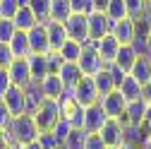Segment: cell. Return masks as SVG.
I'll return each mask as SVG.
<instances>
[{
	"mask_svg": "<svg viewBox=\"0 0 151 149\" xmlns=\"http://www.w3.org/2000/svg\"><path fill=\"white\" fill-rule=\"evenodd\" d=\"M91 46L96 48V53L101 55L103 65H113V60H115V55H118V48H120L118 39H115L113 34H106V36H101L99 41H91Z\"/></svg>",
	"mask_w": 151,
	"mask_h": 149,
	"instance_id": "10",
	"label": "cell"
},
{
	"mask_svg": "<svg viewBox=\"0 0 151 149\" xmlns=\"http://www.w3.org/2000/svg\"><path fill=\"white\" fill-rule=\"evenodd\" d=\"M0 101L7 106L10 116H22V113H27V99H24V89H22V87H14V84H12Z\"/></svg>",
	"mask_w": 151,
	"mask_h": 149,
	"instance_id": "11",
	"label": "cell"
},
{
	"mask_svg": "<svg viewBox=\"0 0 151 149\" xmlns=\"http://www.w3.org/2000/svg\"><path fill=\"white\" fill-rule=\"evenodd\" d=\"M118 91L125 96V101H134V99H142V84L132 77V74L127 72L125 77H122V82L118 84Z\"/></svg>",
	"mask_w": 151,
	"mask_h": 149,
	"instance_id": "25",
	"label": "cell"
},
{
	"mask_svg": "<svg viewBox=\"0 0 151 149\" xmlns=\"http://www.w3.org/2000/svg\"><path fill=\"white\" fill-rule=\"evenodd\" d=\"M65 24V31H67V39L72 41H79L82 46H89L91 39H89V24H86V14H79V12H72L67 20L63 22Z\"/></svg>",
	"mask_w": 151,
	"mask_h": 149,
	"instance_id": "4",
	"label": "cell"
},
{
	"mask_svg": "<svg viewBox=\"0 0 151 149\" xmlns=\"http://www.w3.org/2000/svg\"><path fill=\"white\" fill-rule=\"evenodd\" d=\"M12 22H14V29H17V31H29L31 27L39 24V20H36V14L31 12L29 5H24V7L17 10L14 17H12Z\"/></svg>",
	"mask_w": 151,
	"mask_h": 149,
	"instance_id": "24",
	"label": "cell"
},
{
	"mask_svg": "<svg viewBox=\"0 0 151 149\" xmlns=\"http://www.w3.org/2000/svg\"><path fill=\"white\" fill-rule=\"evenodd\" d=\"M12 87V80H10V74H7V67H0V99L5 96V91Z\"/></svg>",
	"mask_w": 151,
	"mask_h": 149,
	"instance_id": "41",
	"label": "cell"
},
{
	"mask_svg": "<svg viewBox=\"0 0 151 149\" xmlns=\"http://www.w3.org/2000/svg\"><path fill=\"white\" fill-rule=\"evenodd\" d=\"M7 135L12 137L14 144H29L39 137V127H36L34 118L29 113H22V116H12L10 123H7Z\"/></svg>",
	"mask_w": 151,
	"mask_h": 149,
	"instance_id": "1",
	"label": "cell"
},
{
	"mask_svg": "<svg viewBox=\"0 0 151 149\" xmlns=\"http://www.w3.org/2000/svg\"><path fill=\"white\" fill-rule=\"evenodd\" d=\"M106 120H108V116L103 113L101 103H91V106L84 108V125L82 127L86 130V132H99Z\"/></svg>",
	"mask_w": 151,
	"mask_h": 149,
	"instance_id": "14",
	"label": "cell"
},
{
	"mask_svg": "<svg viewBox=\"0 0 151 149\" xmlns=\"http://www.w3.org/2000/svg\"><path fill=\"white\" fill-rule=\"evenodd\" d=\"M93 84H96L99 99H103L106 94H110V91H115V89H118V84H115V80H113V72H110V67H108V65H106L101 72L93 74Z\"/></svg>",
	"mask_w": 151,
	"mask_h": 149,
	"instance_id": "19",
	"label": "cell"
},
{
	"mask_svg": "<svg viewBox=\"0 0 151 149\" xmlns=\"http://www.w3.org/2000/svg\"><path fill=\"white\" fill-rule=\"evenodd\" d=\"M139 149H151V135H149V137H146V140L139 144Z\"/></svg>",
	"mask_w": 151,
	"mask_h": 149,
	"instance_id": "50",
	"label": "cell"
},
{
	"mask_svg": "<svg viewBox=\"0 0 151 149\" xmlns=\"http://www.w3.org/2000/svg\"><path fill=\"white\" fill-rule=\"evenodd\" d=\"M129 74H132V77H134L142 87L149 84V82H151V55H137V60H134V65H132Z\"/></svg>",
	"mask_w": 151,
	"mask_h": 149,
	"instance_id": "18",
	"label": "cell"
},
{
	"mask_svg": "<svg viewBox=\"0 0 151 149\" xmlns=\"http://www.w3.org/2000/svg\"><path fill=\"white\" fill-rule=\"evenodd\" d=\"M144 123L149 125V130H151V101H146V113H144Z\"/></svg>",
	"mask_w": 151,
	"mask_h": 149,
	"instance_id": "46",
	"label": "cell"
},
{
	"mask_svg": "<svg viewBox=\"0 0 151 149\" xmlns=\"http://www.w3.org/2000/svg\"><path fill=\"white\" fill-rule=\"evenodd\" d=\"M142 99H144V101H151V82L142 87Z\"/></svg>",
	"mask_w": 151,
	"mask_h": 149,
	"instance_id": "45",
	"label": "cell"
},
{
	"mask_svg": "<svg viewBox=\"0 0 151 149\" xmlns=\"http://www.w3.org/2000/svg\"><path fill=\"white\" fill-rule=\"evenodd\" d=\"M134 60H137V51H134V46H132V43H125V46L118 48V55H115V60H113V65L120 67L122 72H129L132 65H134Z\"/></svg>",
	"mask_w": 151,
	"mask_h": 149,
	"instance_id": "23",
	"label": "cell"
},
{
	"mask_svg": "<svg viewBox=\"0 0 151 149\" xmlns=\"http://www.w3.org/2000/svg\"><path fill=\"white\" fill-rule=\"evenodd\" d=\"M142 17H146V20L151 22V0H146V7H144V14Z\"/></svg>",
	"mask_w": 151,
	"mask_h": 149,
	"instance_id": "47",
	"label": "cell"
},
{
	"mask_svg": "<svg viewBox=\"0 0 151 149\" xmlns=\"http://www.w3.org/2000/svg\"><path fill=\"white\" fill-rule=\"evenodd\" d=\"M99 135H101V140H103V144H106L108 149H115V147H120V144L125 142V125H122L118 118H108V120L101 125Z\"/></svg>",
	"mask_w": 151,
	"mask_h": 149,
	"instance_id": "6",
	"label": "cell"
},
{
	"mask_svg": "<svg viewBox=\"0 0 151 149\" xmlns=\"http://www.w3.org/2000/svg\"><path fill=\"white\" fill-rule=\"evenodd\" d=\"M70 130H72V125H70L67 120H63V118H60L58 123H55V125H53V130H50V132H53L55 137H58V142L63 144V140H65V137L70 135Z\"/></svg>",
	"mask_w": 151,
	"mask_h": 149,
	"instance_id": "37",
	"label": "cell"
},
{
	"mask_svg": "<svg viewBox=\"0 0 151 149\" xmlns=\"http://www.w3.org/2000/svg\"><path fill=\"white\" fill-rule=\"evenodd\" d=\"M7 74H10V80L14 87H27L31 84V72H29V63L27 58H14L10 65H7Z\"/></svg>",
	"mask_w": 151,
	"mask_h": 149,
	"instance_id": "12",
	"label": "cell"
},
{
	"mask_svg": "<svg viewBox=\"0 0 151 149\" xmlns=\"http://www.w3.org/2000/svg\"><path fill=\"white\" fill-rule=\"evenodd\" d=\"M70 5H72V12H79V14H89V12H93L91 0H70Z\"/></svg>",
	"mask_w": 151,
	"mask_h": 149,
	"instance_id": "39",
	"label": "cell"
},
{
	"mask_svg": "<svg viewBox=\"0 0 151 149\" xmlns=\"http://www.w3.org/2000/svg\"><path fill=\"white\" fill-rule=\"evenodd\" d=\"M146 55H151V29L146 34Z\"/></svg>",
	"mask_w": 151,
	"mask_h": 149,
	"instance_id": "49",
	"label": "cell"
},
{
	"mask_svg": "<svg viewBox=\"0 0 151 149\" xmlns=\"http://www.w3.org/2000/svg\"><path fill=\"white\" fill-rule=\"evenodd\" d=\"M58 77L63 80V87L65 89H72L74 84L82 80V70H79L77 63H65L63 60V65L58 67Z\"/></svg>",
	"mask_w": 151,
	"mask_h": 149,
	"instance_id": "22",
	"label": "cell"
},
{
	"mask_svg": "<svg viewBox=\"0 0 151 149\" xmlns=\"http://www.w3.org/2000/svg\"><path fill=\"white\" fill-rule=\"evenodd\" d=\"M12 149H24V144H12Z\"/></svg>",
	"mask_w": 151,
	"mask_h": 149,
	"instance_id": "51",
	"label": "cell"
},
{
	"mask_svg": "<svg viewBox=\"0 0 151 149\" xmlns=\"http://www.w3.org/2000/svg\"><path fill=\"white\" fill-rule=\"evenodd\" d=\"M39 132H46V130H53V125L60 120V108H58V101L55 99H43L41 106L31 113Z\"/></svg>",
	"mask_w": 151,
	"mask_h": 149,
	"instance_id": "3",
	"label": "cell"
},
{
	"mask_svg": "<svg viewBox=\"0 0 151 149\" xmlns=\"http://www.w3.org/2000/svg\"><path fill=\"white\" fill-rule=\"evenodd\" d=\"M14 22L12 20H3L0 17V43H10V39L14 36Z\"/></svg>",
	"mask_w": 151,
	"mask_h": 149,
	"instance_id": "34",
	"label": "cell"
},
{
	"mask_svg": "<svg viewBox=\"0 0 151 149\" xmlns=\"http://www.w3.org/2000/svg\"><path fill=\"white\" fill-rule=\"evenodd\" d=\"M27 63H29V72H31V82H41L48 74V58H46V55L29 53L27 55Z\"/></svg>",
	"mask_w": 151,
	"mask_h": 149,
	"instance_id": "20",
	"label": "cell"
},
{
	"mask_svg": "<svg viewBox=\"0 0 151 149\" xmlns=\"http://www.w3.org/2000/svg\"><path fill=\"white\" fill-rule=\"evenodd\" d=\"M77 65H79L82 74H86V77H93L96 72H101V70L106 67L103 60H101V55L96 53V48H93L91 43L82 48V55L77 58Z\"/></svg>",
	"mask_w": 151,
	"mask_h": 149,
	"instance_id": "7",
	"label": "cell"
},
{
	"mask_svg": "<svg viewBox=\"0 0 151 149\" xmlns=\"http://www.w3.org/2000/svg\"><path fill=\"white\" fill-rule=\"evenodd\" d=\"M86 24H89V39L91 41H99L101 36H106V34H110V20L106 17V12H89L86 14Z\"/></svg>",
	"mask_w": 151,
	"mask_h": 149,
	"instance_id": "9",
	"label": "cell"
},
{
	"mask_svg": "<svg viewBox=\"0 0 151 149\" xmlns=\"http://www.w3.org/2000/svg\"><path fill=\"white\" fill-rule=\"evenodd\" d=\"M24 99H27V113L31 116L34 111L41 106V101H43V94H41V89H39L36 82H31V84L24 87Z\"/></svg>",
	"mask_w": 151,
	"mask_h": 149,
	"instance_id": "27",
	"label": "cell"
},
{
	"mask_svg": "<svg viewBox=\"0 0 151 149\" xmlns=\"http://www.w3.org/2000/svg\"><path fill=\"white\" fill-rule=\"evenodd\" d=\"M115 149H120V147H115Z\"/></svg>",
	"mask_w": 151,
	"mask_h": 149,
	"instance_id": "53",
	"label": "cell"
},
{
	"mask_svg": "<svg viewBox=\"0 0 151 149\" xmlns=\"http://www.w3.org/2000/svg\"><path fill=\"white\" fill-rule=\"evenodd\" d=\"M84 149H108L101 140L99 132H86V140H84Z\"/></svg>",
	"mask_w": 151,
	"mask_h": 149,
	"instance_id": "38",
	"label": "cell"
},
{
	"mask_svg": "<svg viewBox=\"0 0 151 149\" xmlns=\"http://www.w3.org/2000/svg\"><path fill=\"white\" fill-rule=\"evenodd\" d=\"M46 31H48L50 51H58V48L67 41V31H65V24H63V22H53V20H48V22H46Z\"/></svg>",
	"mask_w": 151,
	"mask_h": 149,
	"instance_id": "21",
	"label": "cell"
},
{
	"mask_svg": "<svg viewBox=\"0 0 151 149\" xmlns=\"http://www.w3.org/2000/svg\"><path fill=\"white\" fill-rule=\"evenodd\" d=\"M55 149H65V147H63V144H60V147H55Z\"/></svg>",
	"mask_w": 151,
	"mask_h": 149,
	"instance_id": "52",
	"label": "cell"
},
{
	"mask_svg": "<svg viewBox=\"0 0 151 149\" xmlns=\"http://www.w3.org/2000/svg\"><path fill=\"white\" fill-rule=\"evenodd\" d=\"M84 140H86V130L84 127H72L70 135L63 140L65 149H84Z\"/></svg>",
	"mask_w": 151,
	"mask_h": 149,
	"instance_id": "30",
	"label": "cell"
},
{
	"mask_svg": "<svg viewBox=\"0 0 151 149\" xmlns=\"http://www.w3.org/2000/svg\"><path fill=\"white\" fill-rule=\"evenodd\" d=\"M29 7L36 14V20L41 24L48 22V14H50V0H29Z\"/></svg>",
	"mask_w": 151,
	"mask_h": 149,
	"instance_id": "32",
	"label": "cell"
},
{
	"mask_svg": "<svg viewBox=\"0 0 151 149\" xmlns=\"http://www.w3.org/2000/svg\"><path fill=\"white\" fill-rule=\"evenodd\" d=\"M12 137L7 135V130H0V149H12Z\"/></svg>",
	"mask_w": 151,
	"mask_h": 149,
	"instance_id": "43",
	"label": "cell"
},
{
	"mask_svg": "<svg viewBox=\"0 0 151 149\" xmlns=\"http://www.w3.org/2000/svg\"><path fill=\"white\" fill-rule=\"evenodd\" d=\"M39 84V89H41V94H43V99H58L63 91H65V87H63V80L58 77V72H48L46 77L41 80V82H36Z\"/></svg>",
	"mask_w": 151,
	"mask_h": 149,
	"instance_id": "16",
	"label": "cell"
},
{
	"mask_svg": "<svg viewBox=\"0 0 151 149\" xmlns=\"http://www.w3.org/2000/svg\"><path fill=\"white\" fill-rule=\"evenodd\" d=\"M72 96L77 99L79 106H91V103H99V91H96V84H93V77H86V74H82V80L74 84L72 89Z\"/></svg>",
	"mask_w": 151,
	"mask_h": 149,
	"instance_id": "5",
	"label": "cell"
},
{
	"mask_svg": "<svg viewBox=\"0 0 151 149\" xmlns=\"http://www.w3.org/2000/svg\"><path fill=\"white\" fill-rule=\"evenodd\" d=\"M108 3H110V0H91V7L96 10V12H106Z\"/></svg>",
	"mask_w": 151,
	"mask_h": 149,
	"instance_id": "44",
	"label": "cell"
},
{
	"mask_svg": "<svg viewBox=\"0 0 151 149\" xmlns=\"http://www.w3.org/2000/svg\"><path fill=\"white\" fill-rule=\"evenodd\" d=\"M55 101H58L60 118H63V120H67L72 127H82V125H84V106L77 103V99L72 96L70 89H65Z\"/></svg>",
	"mask_w": 151,
	"mask_h": 149,
	"instance_id": "2",
	"label": "cell"
},
{
	"mask_svg": "<svg viewBox=\"0 0 151 149\" xmlns=\"http://www.w3.org/2000/svg\"><path fill=\"white\" fill-rule=\"evenodd\" d=\"M12 60H14V55H12L10 46L7 43H0V67H7Z\"/></svg>",
	"mask_w": 151,
	"mask_h": 149,
	"instance_id": "40",
	"label": "cell"
},
{
	"mask_svg": "<svg viewBox=\"0 0 151 149\" xmlns=\"http://www.w3.org/2000/svg\"><path fill=\"white\" fill-rule=\"evenodd\" d=\"M82 43L79 41H72V39H67L60 48H58V53H60V58L65 60V63H77V58L82 55Z\"/></svg>",
	"mask_w": 151,
	"mask_h": 149,
	"instance_id": "29",
	"label": "cell"
},
{
	"mask_svg": "<svg viewBox=\"0 0 151 149\" xmlns=\"http://www.w3.org/2000/svg\"><path fill=\"white\" fill-rule=\"evenodd\" d=\"M99 103H101V108H103V113L108 116V118H122L125 116V106H127V101H125V96L120 94V91L115 89V91H110V94H106L103 99H99Z\"/></svg>",
	"mask_w": 151,
	"mask_h": 149,
	"instance_id": "8",
	"label": "cell"
},
{
	"mask_svg": "<svg viewBox=\"0 0 151 149\" xmlns=\"http://www.w3.org/2000/svg\"><path fill=\"white\" fill-rule=\"evenodd\" d=\"M144 113H146V101H144V99L127 101L125 116L120 118V123H122V125H142V123H144Z\"/></svg>",
	"mask_w": 151,
	"mask_h": 149,
	"instance_id": "15",
	"label": "cell"
},
{
	"mask_svg": "<svg viewBox=\"0 0 151 149\" xmlns=\"http://www.w3.org/2000/svg\"><path fill=\"white\" fill-rule=\"evenodd\" d=\"M17 10H19V3H17V0H0V17H3V20H12Z\"/></svg>",
	"mask_w": 151,
	"mask_h": 149,
	"instance_id": "35",
	"label": "cell"
},
{
	"mask_svg": "<svg viewBox=\"0 0 151 149\" xmlns=\"http://www.w3.org/2000/svg\"><path fill=\"white\" fill-rule=\"evenodd\" d=\"M125 7H127V17L129 20H139V17L144 14L146 0H125Z\"/></svg>",
	"mask_w": 151,
	"mask_h": 149,
	"instance_id": "33",
	"label": "cell"
},
{
	"mask_svg": "<svg viewBox=\"0 0 151 149\" xmlns=\"http://www.w3.org/2000/svg\"><path fill=\"white\" fill-rule=\"evenodd\" d=\"M27 36H29V48H31V53H39V55H46L48 51H50V43H48V31H46V24H36V27H31L29 31H27Z\"/></svg>",
	"mask_w": 151,
	"mask_h": 149,
	"instance_id": "13",
	"label": "cell"
},
{
	"mask_svg": "<svg viewBox=\"0 0 151 149\" xmlns=\"http://www.w3.org/2000/svg\"><path fill=\"white\" fill-rule=\"evenodd\" d=\"M110 34L118 39V43H120V46H125V43H132V41H134V20L125 17V20L113 22V27H110Z\"/></svg>",
	"mask_w": 151,
	"mask_h": 149,
	"instance_id": "17",
	"label": "cell"
},
{
	"mask_svg": "<svg viewBox=\"0 0 151 149\" xmlns=\"http://www.w3.org/2000/svg\"><path fill=\"white\" fill-rule=\"evenodd\" d=\"M24 149H43V147H41L39 142H36V140H34V142H29V144H24Z\"/></svg>",
	"mask_w": 151,
	"mask_h": 149,
	"instance_id": "48",
	"label": "cell"
},
{
	"mask_svg": "<svg viewBox=\"0 0 151 149\" xmlns=\"http://www.w3.org/2000/svg\"><path fill=\"white\" fill-rule=\"evenodd\" d=\"M106 17L113 22H118V20H125L127 17V7H125V0H110L108 7H106Z\"/></svg>",
	"mask_w": 151,
	"mask_h": 149,
	"instance_id": "31",
	"label": "cell"
},
{
	"mask_svg": "<svg viewBox=\"0 0 151 149\" xmlns=\"http://www.w3.org/2000/svg\"><path fill=\"white\" fill-rule=\"evenodd\" d=\"M10 111H7V106L3 103V101H0V130H5L7 127V123H10Z\"/></svg>",
	"mask_w": 151,
	"mask_h": 149,
	"instance_id": "42",
	"label": "cell"
},
{
	"mask_svg": "<svg viewBox=\"0 0 151 149\" xmlns=\"http://www.w3.org/2000/svg\"><path fill=\"white\" fill-rule=\"evenodd\" d=\"M7 46H10V51H12L14 58H27V55L31 53L27 31H14V36L10 39V43H7Z\"/></svg>",
	"mask_w": 151,
	"mask_h": 149,
	"instance_id": "26",
	"label": "cell"
},
{
	"mask_svg": "<svg viewBox=\"0 0 151 149\" xmlns=\"http://www.w3.org/2000/svg\"><path fill=\"white\" fill-rule=\"evenodd\" d=\"M36 142H39L43 149H55V147H60L58 137H55L50 130H46V132H39V137H36Z\"/></svg>",
	"mask_w": 151,
	"mask_h": 149,
	"instance_id": "36",
	"label": "cell"
},
{
	"mask_svg": "<svg viewBox=\"0 0 151 149\" xmlns=\"http://www.w3.org/2000/svg\"><path fill=\"white\" fill-rule=\"evenodd\" d=\"M70 14H72L70 0H50V14H48V20H53V22H65Z\"/></svg>",
	"mask_w": 151,
	"mask_h": 149,
	"instance_id": "28",
	"label": "cell"
}]
</instances>
